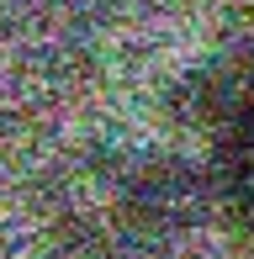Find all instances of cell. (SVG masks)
Masks as SVG:
<instances>
[{"label": "cell", "instance_id": "1", "mask_svg": "<svg viewBox=\"0 0 254 259\" xmlns=\"http://www.w3.org/2000/svg\"><path fill=\"white\" fill-rule=\"evenodd\" d=\"M127 206H133V217L148 222V228H180V222L196 217L201 191H196V180L180 169V164H154V169L138 175Z\"/></svg>", "mask_w": 254, "mask_h": 259}]
</instances>
